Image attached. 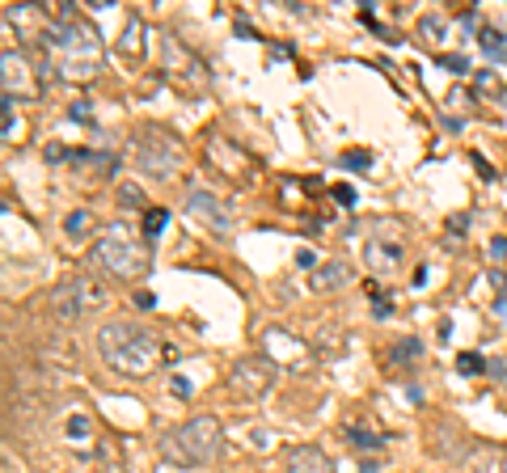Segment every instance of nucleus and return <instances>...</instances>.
Listing matches in <instances>:
<instances>
[{"mask_svg": "<svg viewBox=\"0 0 507 473\" xmlns=\"http://www.w3.org/2000/svg\"><path fill=\"white\" fill-rule=\"evenodd\" d=\"M42 55L59 80H89V76H97L106 51H102L97 30L72 4H63L42 30Z\"/></svg>", "mask_w": 507, "mask_h": 473, "instance_id": "nucleus-1", "label": "nucleus"}, {"mask_svg": "<svg viewBox=\"0 0 507 473\" xmlns=\"http://www.w3.org/2000/svg\"><path fill=\"white\" fill-rule=\"evenodd\" d=\"M93 347H97L102 364L114 376H127V381H148L152 372H161V364H169V343L157 338L152 330L127 321V317L102 321Z\"/></svg>", "mask_w": 507, "mask_h": 473, "instance_id": "nucleus-2", "label": "nucleus"}, {"mask_svg": "<svg viewBox=\"0 0 507 473\" xmlns=\"http://www.w3.org/2000/svg\"><path fill=\"white\" fill-rule=\"evenodd\" d=\"M224 453V427L216 414H195L161 436V457L178 469H207Z\"/></svg>", "mask_w": 507, "mask_h": 473, "instance_id": "nucleus-3", "label": "nucleus"}, {"mask_svg": "<svg viewBox=\"0 0 507 473\" xmlns=\"http://www.w3.org/2000/svg\"><path fill=\"white\" fill-rule=\"evenodd\" d=\"M89 266H97V271H106L123 283H140L152 271V250L127 224H106L97 233V241L89 245Z\"/></svg>", "mask_w": 507, "mask_h": 473, "instance_id": "nucleus-4", "label": "nucleus"}, {"mask_svg": "<svg viewBox=\"0 0 507 473\" xmlns=\"http://www.w3.org/2000/svg\"><path fill=\"white\" fill-rule=\"evenodd\" d=\"M51 317L72 326V321H85L89 313H102L110 305V292L97 283V275H68L63 283L51 288Z\"/></svg>", "mask_w": 507, "mask_h": 473, "instance_id": "nucleus-5", "label": "nucleus"}, {"mask_svg": "<svg viewBox=\"0 0 507 473\" xmlns=\"http://www.w3.org/2000/svg\"><path fill=\"white\" fill-rule=\"evenodd\" d=\"M135 165L152 178H173L182 169V140L165 127H140L135 131Z\"/></svg>", "mask_w": 507, "mask_h": 473, "instance_id": "nucleus-6", "label": "nucleus"}, {"mask_svg": "<svg viewBox=\"0 0 507 473\" xmlns=\"http://www.w3.org/2000/svg\"><path fill=\"white\" fill-rule=\"evenodd\" d=\"M203 156H207V165L212 169H220L224 178H233L237 186H254L258 182V161L237 144V140H228V135H220V131H212L207 135V144H203Z\"/></svg>", "mask_w": 507, "mask_h": 473, "instance_id": "nucleus-7", "label": "nucleus"}, {"mask_svg": "<svg viewBox=\"0 0 507 473\" xmlns=\"http://www.w3.org/2000/svg\"><path fill=\"white\" fill-rule=\"evenodd\" d=\"M275 364L267 360V355H241L237 364H233V372H228V389L237 393V398H245V402H258V398H267L271 389H275Z\"/></svg>", "mask_w": 507, "mask_h": 473, "instance_id": "nucleus-8", "label": "nucleus"}, {"mask_svg": "<svg viewBox=\"0 0 507 473\" xmlns=\"http://www.w3.org/2000/svg\"><path fill=\"white\" fill-rule=\"evenodd\" d=\"M161 51H165L161 72H165L169 80H178L182 89H207V68H203V59H199L195 51H186L173 34L161 42Z\"/></svg>", "mask_w": 507, "mask_h": 473, "instance_id": "nucleus-9", "label": "nucleus"}, {"mask_svg": "<svg viewBox=\"0 0 507 473\" xmlns=\"http://www.w3.org/2000/svg\"><path fill=\"white\" fill-rule=\"evenodd\" d=\"M0 80H4V97L8 102H34V97H42V80H38V72L30 68V59L21 55V51H4L0 55Z\"/></svg>", "mask_w": 507, "mask_h": 473, "instance_id": "nucleus-10", "label": "nucleus"}, {"mask_svg": "<svg viewBox=\"0 0 507 473\" xmlns=\"http://www.w3.org/2000/svg\"><path fill=\"white\" fill-rule=\"evenodd\" d=\"M186 211L199 216L203 224H212L216 233H228V228H233V216H228V211L220 207V199H216L212 190H203V186H190V190H186Z\"/></svg>", "mask_w": 507, "mask_h": 473, "instance_id": "nucleus-11", "label": "nucleus"}, {"mask_svg": "<svg viewBox=\"0 0 507 473\" xmlns=\"http://www.w3.org/2000/svg\"><path fill=\"white\" fill-rule=\"evenodd\" d=\"M406 258V241H385V237H372L364 245V262L372 275H393Z\"/></svg>", "mask_w": 507, "mask_h": 473, "instance_id": "nucleus-12", "label": "nucleus"}, {"mask_svg": "<svg viewBox=\"0 0 507 473\" xmlns=\"http://www.w3.org/2000/svg\"><path fill=\"white\" fill-rule=\"evenodd\" d=\"M262 355H267L271 364H296V360L305 355V347H300V338L288 334L283 326H271V330H262Z\"/></svg>", "mask_w": 507, "mask_h": 473, "instance_id": "nucleus-13", "label": "nucleus"}, {"mask_svg": "<svg viewBox=\"0 0 507 473\" xmlns=\"http://www.w3.org/2000/svg\"><path fill=\"white\" fill-rule=\"evenodd\" d=\"M288 473H334V461L317 444H296L288 453Z\"/></svg>", "mask_w": 507, "mask_h": 473, "instance_id": "nucleus-14", "label": "nucleus"}, {"mask_svg": "<svg viewBox=\"0 0 507 473\" xmlns=\"http://www.w3.org/2000/svg\"><path fill=\"white\" fill-rule=\"evenodd\" d=\"M309 283H313V292H343V288L351 283V266L338 262V258H334V262H322Z\"/></svg>", "mask_w": 507, "mask_h": 473, "instance_id": "nucleus-15", "label": "nucleus"}, {"mask_svg": "<svg viewBox=\"0 0 507 473\" xmlns=\"http://www.w3.org/2000/svg\"><path fill=\"white\" fill-rule=\"evenodd\" d=\"M93 469L97 473H127V461H123L118 440H102V444H97V453H93Z\"/></svg>", "mask_w": 507, "mask_h": 473, "instance_id": "nucleus-16", "label": "nucleus"}, {"mask_svg": "<svg viewBox=\"0 0 507 473\" xmlns=\"http://www.w3.org/2000/svg\"><path fill=\"white\" fill-rule=\"evenodd\" d=\"M347 440H351L355 453H377V448H385V436H381L377 427H368V423H347Z\"/></svg>", "mask_w": 507, "mask_h": 473, "instance_id": "nucleus-17", "label": "nucleus"}, {"mask_svg": "<svg viewBox=\"0 0 507 473\" xmlns=\"http://www.w3.org/2000/svg\"><path fill=\"white\" fill-rule=\"evenodd\" d=\"M97 228V216L89 211V207H76V211H68V220H63V233L68 237H89ZM102 233V228H97Z\"/></svg>", "mask_w": 507, "mask_h": 473, "instance_id": "nucleus-18", "label": "nucleus"}, {"mask_svg": "<svg viewBox=\"0 0 507 473\" xmlns=\"http://www.w3.org/2000/svg\"><path fill=\"white\" fill-rule=\"evenodd\" d=\"M415 360H423V343H419V338H402V343L389 351V364H393V368L415 364Z\"/></svg>", "mask_w": 507, "mask_h": 473, "instance_id": "nucleus-19", "label": "nucleus"}, {"mask_svg": "<svg viewBox=\"0 0 507 473\" xmlns=\"http://www.w3.org/2000/svg\"><path fill=\"white\" fill-rule=\"evenodd\" d=\"M457 372H461V376H487V360L474 355V351H461V355H457Z\"/></svg>", "mask_w": 507, "mask_h": 473, "instance_id": "nucleus-20", "label": "nucleus"}, {"mask_svg": "<svg viewBox=\"0 0 507 473\" xmlns=\"http://www.w3.org/2000/svg\"><path fill=\"white\" fill-rule=\"evenodd\" d=\"M444 30H448V25H444V17H436V13H427V17L419 21V38H427V42H440Z\"/></svg>", "mask_w": 507, "mask_h": 473, "instance_id": "nucleus-21", "label": "nucleus"}, {"mask_svg": "<svg viewBox=\"0 0 507 473\" xmlns=\"http://www.w3.org/2000/svg\"><path fill=\"white\" fill-rule=\"evenodd\" d=\"M140 34H144V21L131 17V21H127V34H123V51H127V55H140V51H144V47H140Z\"/></svg>", "mask_w": 507, "mask_h": 473, "instance_id": "nucleus-22", "label": "nucleus"}, {"mask_svg": "<svg viewBox=\"0 0 507 473\" xmlns=\"http://www.w3.org/2000/svg\"><path fill=\"white\" fill-rule=\"evenodd\" d=\"M165 224H169V211H165V207H148V211H144V237H157Z\"/></svg>", "mask_w": 507, "mask_h": 473, "instance_id": "nucleus-23", "label": "nucleus"}, {"mask_svg": "<svg viewBox=\"0 0 507 473\" xmlns=\"http://www.w3.org/2000/svg\"><path fill=\"white\" fill-rule=\"evenodd\" d=\"M89 431H93V419H89V414H72V419H68V440H89Z\"/></svg>", "mask_w": 507, "mask_h": 473, "instance_id": "nucleus-24", "label": "nucleus"}, {"mask_svg": "<svg viewBox=\"0 0 507 473\" xmlns=\"http://www.w3.org/2000/svg\"><path fill=\"white\" fill-rule=\"evenodd\" d=\"M118 199L131 203V207H148V199H144V190H140L135 182H123V186H118Z\"/></svg>", "mask_w": 507, "mask_h": 473, "instance_id": "nucleus-25", "label": "nucleus"}, {"mask_svg": "<svg viewBox=\"0 0 507 473\" xmlns=\"http://www.w3.org/2000/svg\"><path fill=\"white\" fill-rule=\"evenodd\" d=\"M343 165H347V169H368V165H372V152H355V148H351V152H343Z\"/></svg>", "mask_w": 507, "mask_h": 473, "instance_id": "nucleus-26", "label": "nucleus"}, {"mask_svg": "<svg viewBox=\"0 0 507 473\" xmlns=\"http://www.w3.org/2000/svg\"><path fill=\"white\" fill-rule=\"evenodd\" d=\"M470 102H474V97H470L465 89H453V93H448V106H461V110H474Z\"/></svg>", "mask_w": 507, "mask_h": 473, "instance_id": "nucleus-27", "label": "nucleus"}, {"mask_svg": "<svg viewBox=\"0 0 507 473\" xmlns=\"http://www.w3.org/2000/svg\"><path fill=\"white\" fill-rule=\"evenodd\" d=\"M503 372H507V364H503V360H487V376H495V381H507Z\"/></svg>", "mask_w": 507, "mask_h": 473, "instance_id": "nucleus-28", "label": "nucleus"}, {"mask_svg": "<svg viewBox=\"0 0 507 473\" xmlns=\"http://www.w3.org/2000/svg\"><path fill=\"white\" fill-rule=\"evenodd\" d=\"M444 68H453V72H465V68H470V59H465V55H444Z\"/></svg>", "mask_w": 507, "mask_h": 473, "instance_id": "nucleus-29", "label": "nucleus"}, {"mask_svg": "<svg viewBox=\"0 0 507 473\" xmlns=\"http://www.w3.org/2000/svg\"><path fill=\"white\" fill-rule=\"evenodd\" d=\"M334 199H338V203H347V207H351V203H355V190H351V186H334Z\"/></svg>", "mask_w": 507, "mask_h": 473, "instance_id": "nucleus-30", "label": "nucleus"}, {"mask_svg": "<svg viewBox=\"0 0 507 473\" xmlns=\"http://www.w3.org/2000/svg\"><path fill=\"white\" fill-rule=\"evenodd\" d=\"M169 393H173V398H190V385H186V381H178V376H173V381H169Z\"/></svg>", "mask_w": 507, "mask_h": 473, "instance_id": "nucleus-31", "label": "nucleus"}, {"mask_svg": "<svg viewBox=\"0 0 507 473\" xmlns=\"http://www.w3.org/2000/svg\"><path fill=\"white\" fill-rule=\"evenodd\" d=\"M491 283H495V292H507V275L503 271H491Z\"/></svg>", "mask_w": 507, "mask_h": 473, "instance_id": "nucleus-32", "label": "nucleus"}, {"mask_svg": "<svg viewBox=\"0 0 507 473\" xmlns=\"http://www.w3.org/2000/svg\"><path fill=\"white\" fill-rule=\"evenodd\" d=\"M68 114H72V118H89V102H76V106H72Z\"/></svg>", "mask_w": 507, "mask_h": 473, "instance_id": "nucleus-33", "label": "nucleus"}, {"mask_svg": "<svg viewBox=\"0 0 507 473\" xmlns=\"http://www.w3.org/2000/svg\"><path fill=\"white\" fill-rule=\"evenodd\" d=\"M495 313H499V317H507V296H499V300H495Z\"/></svg>", "mask_w": 507, "mask_h": 473, "instance_id": "nucleus-34", "label": "nucleus"}]
</instances>
